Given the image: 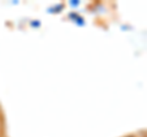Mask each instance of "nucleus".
<instances>
[{
    "label": "nucleus",
    "mask_w": 147,
    "mask_h": 137,
    "mask_svg": "<svg viewBox=\"0 0 147 137\" xmlns=\"http://www.w3.org/2000/svg\"><path fill=\"white\" fill-rule=\"evenodd\" d=\"M67 17L70 19L74 24H75L76 26H79V27H82V26H85V19L82 17L80 13H77L76 11H71V12H69V15H67Z\"/></svg>",
    "instance_id": "obj_1"
},
{
    "label": "nucleus",
    "mask_w": 147,
    "mask_h": 137,
    "mask_svg": "<svg viewBox=\"0 0 147 137\" xmlns=\"http://www.w3.org/2000/svg\"><path fill=\"white\" fill-rule=\"evenodd\" d=\"M64 7H65V5H64L63 3H59V4H55V5L48 7V12L49 13H60Z\"/></svg>",
    "instance_id": "obj_2"
},
{
    "label": "nucleus",
    "mask_w": 147,
    "mask_h": 137,
    "mask_svg": "<svg viewBox=\"0 0 147 137\" xmlns=\"http://www.w3.org/2000/svg\"><path fill=\"white\" fill-rule=\"evenodd\" d=\"M40 25H42V24H40L39 20H33V21L30 22V26H31V27H34V28H39Z\"/></svg>",
    "instance_id": "obj_3"
},
{
    "label": "nucleus",
    "mask_w": 147,
    "mask_h": 137,
    "mask_svg": "<svg viewBox=\"0 0 147 137\" xmlns=\"http://www.w3.org/2000/svg\"><path fill=\"white\" fill-rule=\"evenodd\" d=\"M70 5H71L72 7H77V6L80 5V1H79V0H71V1H70Z\"/></svg>",
    "instance_id": "obj_4"
},
{
    "label": "nucleus",
    "mask_w": 147,
    "mask_h": 137,
    "mask_svg": "<svg viewBox=\"0 0 147 137\" xmlns=\"http://www.w3.org/2000/svg\"><path fill=\"white\" fill-rule=\"evenodd\" d=\"M126 137H135V136H126Z\"/></svg>",
    "instance_id": "obj_5"
}]
</instances>
